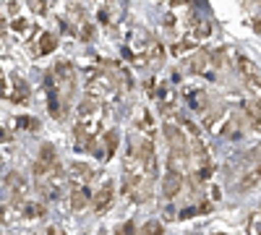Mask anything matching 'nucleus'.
I'll use <instances>...</instances> for the list:
<instances>
[{
  "label": "nucleus",
  "instance_id": "obj_1",
  "mask_svg": "<svg viewBox=\"0 0 261 235\" xmlns=\"http://www.w3.org/2000/svg\"><path fill=\"white\" fill-rule=\"evenodd\" d=\"M60 162H58V152H55V146L53 144H45L39 149V154L32 165V175L37 180H47V178H60Z\"/></svg>",
  "mask_w": 261,
  "mask_h": 235
},
{
  "label": "nucleus",
  "instance_id": "obj_2",
  "mask_svg": "<svg viewBox=\"0 0 261 235\" xmlns=\"http://www.w3.org/2000/svg\"><path fill=\"white\" fill-rule=\"evenodd\" d=\"M238 73H241V81H243V87L256 97V99H261V68L256 66L253 60H248V58H238Z\"/></svg>",
  "mask_w": 261,
  "mask_h": 235
},
{
  "label": "nucleus",
  "instance_id": "obj_3",
  "mask_svg": "<svg viewBox=\"0 0 261 235\" xmlns=\"http://www.w3.org/2000/svg\"><path fill=\"white\" fill-rule=\"evenodd\" d=\"M115 84H118V76H110V73H92L89 81H86V94L97 97V99H105V97H110V92L115 89Z\"/></svg>",
  "mask_w": 261,
  "mask_h": 235
},
{
  "label": "nucleus",
  "instance_id": "obj_4",
  "mask_svg": "<svg viewBox=\"0 0 261 235\" xmlns=\"http://www.w3.org/2000/svg\"><path fill=\"white\" fill-rule=\"evenodd\" d=\"M113 201H115V183L113 180H102V186L94 191V196H92L94 212H107L113 206Z\"/></svg>",
  "mask_w": 261,
  "mask_h": 235
},
{
  "label": "nucleus",
  "instance_id": "obj_5",
  "mask_svg": "<svg viewBox=\"0 0 261 235\" xmlns=\"http://www.w3.org/2000/svg\"><path fill=\"white\" fill-rule=\"evenodd\" d=\"M183 188V170H175V167H167V175L162 180V194L167 199H175Z\"/></svg>",
  "mask_w": 261,
  "mask_h": 235
},
{
  "label": "nucleus",
  "instance_id": "obj_6",
  "mask_svg": "<svg viewBox=\"0 0 261 235\" xmlns=\"http://www.w3.org/2000/svg\"><path fill=\"white\" fill-rule=\"evenodd\" d=\"M94 180V167L86 162H73L71 165V183L73 186H89Z\"/></svg>",
  "mask_w": 261,
  "mask_h": 235
},
{
  "label": "nucleus",
  "instance_id": "obj_7",
  "mask_svg": "<svg viewBox=\"0 0 261 235\" xmlns=\"http://www.w3.org/2000/svg\"><path fill=\"white\" fill-rule=\"evenodd\" d=\"M11 92L6 99H11L13 105H27L29 102V87H27V81L24 79H18V76H11Z\"/></svg>",
  "mask_w": 261,
  "mask_h": 235
},
{
  "label": "nucleus",
  "instance_id": "obj_8",
  "mask_svg": "<svg viewBox=\"0 0 261 235\" xmlns=\"http://www.w3.org/2000/svg\"><path fill=\"white\" fill-rule=\"evenodd\" d=\"M186 97H188V105L193 110H199L201 115L209 110V94L201 92V89H186Z\"/></svg>",
  "mask_w": 261,
  "mask_h": 235
},
{
  "label": "nucleus",
  "instance_id": "obj_9",
  "mask_svg": "<svg viewBox=\"0 0 261 235\" xmlns=\"http://www.w3.org/2000/svg\"><path fill=\"white\" fill-rule=\"evenodd\" d=\"M89 201H92L89 186H73V191H71V209L73 212H81Z\"/></svg>",
  "mask_w": 261,
  "mask_h": 235
},
{
  "label": "nucleus",
  "instance_id": "obj_10",
  "mask_svg": "<svg viewBox=\"0 0 261 235\" xmlns=\"http://www.w3.org/2000/svg\"><path fill=\"white\" fill-rule=\"evenodd\" d=\"M243 115L246 120H251L253 128H261V99H246L243 102Z\"/></svg>",
  "mask_w": 261,
  "mask_h": 235
},
{
  "label": "nucleus",
  "instance_id": "obj_11",
  "mask_svg": "<svg viewBox=\"0 0 261 235\" xmlns=\"http://www.w3.org/2000/svg\"><path fill=\"white\" fill-rule=\"evenodd\" d=\"M144 55H146V63H149V66H157V68L162 66V60H165V50H162L160 42H154V39H149V42H146Z\"/></svg>",
  "mask_w": 261,
  "mask_h": 235
},
{
  "label": "nucleus",
  "instance_id": "obj_12",
  "mask_svg": "<svg viewBox=\"0 0 261 235\" xmlns=\"http://www.w3.org/2000/svg\"><path fill=\"white\" fill-rule=\"evenodd\" d=\"M246 118V115H243ZM243 118H238V115H232V118H227V123L222 125V131H220V136H225V139H241L243 136Z\"/></svg>",
  "mask_w": 261,
  "mask_h": 235
},
{
  "label": "nucleus",
  "instance_id": "obj_13",
  "mask_svg": "<svg viewBox=\"0 0 261 235\" xmlns=\"http://www.w3.org/2000/svg\"><path fill=\"white\" fill-rule=\"evenodd\" d=\"M118 131H115V128H113V131H107L99 141H102V160H110L113 154H115V149H118Z\"/></svg>",
  "mask_w": 261,
  "mask_h": 235
},
{
  "label": "nucleus",
  "instance_id": "obj_14",
  "mask_svg": "<svg viewBox=\"0 0 261 235\" xmlns=\"http://www.w3.org/2000/svg\"><path fill=\"white\" fill-rule=\"evenodd\" d=\"M188 34H191L196 42H201V39L212 37V24H209V21H204V18H199V21H193V27H191Z\"/></svg>",
  "mask_w": 261,
  "mask_h": 235
},
{
  "label": "nucleus",
  "instance_id": "obj_15",
  "mask_svg": "<svg viewBox=\"0 0 261 235\" xmlns=\"http://www.w3.org/2000/svg\"><path fill=\"white\" fill-rule=\"evenodd\" d=\"M55 47H58V37H55L53 32L39 34V47H37V53H39V55H50Z\"/></svg>",
  "mask_w": 261,
  "mask_h": 235
},
{
  "label": "nucleus",
  "instance_id": "obj_16",
  "mask_svg": "<svg viewBox=\"0 0 261 235\" xmlns=\"http://www.w3.org/2000/svg\"><path fill=\"white\" fill-rule=\"evenodd\" d=\"M21 215H24L27 220H39V217H45V204L27 201V204H24V209H21Z\"/></svg>",
  "mask_w": 261,
  "mask_h": 235
},
{
  "label": "nucleus",
  "instance_id": "obj_17",
  "mask_svg": "<svg viewBox=\"0 0 261 235\" xmlns=\"http://www.w3.org/2000/svg\"><path fill=\"white\" fill-rule=\"evenodd\" d=\"M246 230H248V235H261V212L251 215V220H248Z\"/></svg>",
  "mask_w": 261,
  "mask_h": 235
},
{
  "label": "nucleus",
  "instance_id": "obj_18",
  "mask_svg": "<svg viewBox=\"0 0 261 235\" xmlns=\"http://www.w3.org/2000/svg\"><path fill=\"white\" fill-rule=\"evenodd\" d=\"M139 235H162V225L160 222H146Z\"/></svg>",
  "mask_w": 261,
  "mask_h": 235
},
{
  "label": "nucleus",
  "instance_id": "obj_19",
  "mask_svg": "<svg viewBox=\"0 0 261 235\" xmlns=\"http://www.w3.org/2000/svg\"><path fill=\"white\" fill-rule=\"evenodd\" d=\"M18 125L21 128H27V131H39V120H29V118H18Z\"/></svg>",
  "mask_w": 261,
  "mask_h": 235
},
{
  "label": "nucleus",
  "instance_id": "obj_20",
  "mask_svg": "<svg viewBox=\"0 0 261 235\" xmlns=\"http://www.w3.org/2000/svg\"><path fill=\"white\" fill-rule=\"evenodd\" d=\"M92 37H94V27H92V24H84V27H81V39L89 42Z\"/></svg>",
  "mask_w": 261,
  "mask_h": 235
},
{
  "label": "nucleus",
  "instance_id": "obj_21",
  "mask_svg": "<svg viewBox=\"0 0 261 235\" xmlns=\"http://www.w3.org/2000/svg\"><path fill=\"white\" fill-rule=\"evenodd\" d=\"M13 29H16V32L29 29V21H27V18H16V21H13Z\"/></svg>",
  "mask_w": 261,
  "mask_h": 235
},
{
  "label": "nucleus",
  "instance_id": "obj_22",
  "mask_svg": "<svg viewBox=\"0 0 261 235\" xmlns=\"http://www.w3.org/2000/svg\"><path fill=\"white\" fill-rule=\"evenodd\" d=\"M39 235H63V232H60L58 227H53V225H50V227H45V230H42Z\"/></svg>",
  "mask_w": 261,
  "mask_h": 235
}]
</instances>
